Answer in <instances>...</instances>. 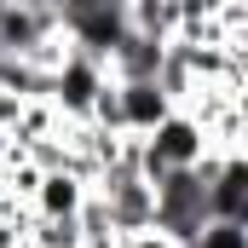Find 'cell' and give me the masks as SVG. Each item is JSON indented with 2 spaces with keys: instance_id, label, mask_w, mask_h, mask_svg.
I'll return each mask as SVG.
<instances>
[{
  "instance_id": "1",
  "label": "cell",
  "mask_w": 248,
  "mask_h": 248,
  "mask_svg": "<svg viewBox=\"0 0 248 248\" xmlns=\"http://www.w3.org/2000/svg\"><path fill=\"white\" fill-rule=\"evenodd\" d=\"M133 150H139V173L156 179V173H168V168H196V162L214 150V139H208V127L179 104V110H168L162 122L150 127L144 139H133ZM219 156H225V150H219Z\"/></svg>"
},
{
  "instance_id": "2",
  "label": "cell",
  "mask_w": 248,
  "mask_h": 248,
  "mask_svg": "<svg viewBox=\"0 0 248 248\" xmlns=\"http://www.w3.org/2000/svg\"><path fill=\"white\" fill-rule=\"evenodd\" d=\"M104 87H110L104 58H93V52H81V46H63V58L52 63V75H46V104H52L58 122H87Z\"/></svg>"
},
{
  "instance_id": "3",
  "label": "cell",
  "mask_w": 248,
  "mask_h": 248,
  "mask_svg": "<svg viewBox=\"0 0 248 248\" xmlns=\"http://www.w3.org/2000/svg\"><path fill=\"white\" fill-rule=\"evenodd\" d=\"M110 81H116V75H110ZM168 110H179V104L168 98V87H162L156 75H150V81H116V127H122V139H144Z\"/></svg>"
},
{
  "instance_id": "4",
  "label": "cell",
  "mask_w": 248,
  "mask_h": 248,
  "mask_svg": "<svg viewBox=\"0 0 248 248\" xmlns=\"http://www.w3.org/2000/svg\"><path fill=\"white\" fill-rule=\"evenodd\" d=\"M87 196H93V179L87 173H75V168H46L35 190H29V219H75L81 208H87Z\"/></svg>"
},
{
  "instance_id": "5",
  "label": "cell",
  "mask_w": 248,
  "mask_h": 248,
  "mask_svg": "<svg viewBox=\"0 0 248 248\" xmlns=\"http://www.w3.org/2000/svg\"><path fill=\"white\" fill-rule=\"evenodd\" d=\"M202 208H208V219H243L248 225V168H243V150L219 156V168H214L208 185H202Z\"/></svg>"
},
{
  "instance_id": "6",
  "label": "cell",
  "mask_w": 248,
  "mask_h": 248,
  "mask_svg": "<svg viewBox=\"0 0 248 248\" xmlns=\"http://www.w3.org/2000/svg\"><path fill=\"white\" fill-rule=\"evenodd\" d=\"M173 23H179V6L173 0H127V29L133 35L173 41Z\"/></svg>"
},
{
  "instance_id": "7",
  "label": "cell",
  "mask_w": 248,
  "mask_h": 248,
  "mask_svg": "<svg viewBox=\"0 0 248 248\" xmlns=\"http://www.w3.org/2000/svg\"><path fill=\"white\" fill-rule=\"evenodd\" d=\"M110 248H179L173 237H162L156 225H144V231H127V237H116Z\"/></svg>"
},
{
  "instance_id": "8",
  "label": "cell",
  "mask_w": 248,
  "mask_h": 248,
  "mask_svg": "<svg viewBox=\"0 0 248 248\" xmlns=\"http://www.w3.org/2000/svg\"><path fill=\"white\" fill-rule=\"evenodd\" d=\"M0 6H52L58 12V0H0Z\"/></svg>"
}]
</instances>
